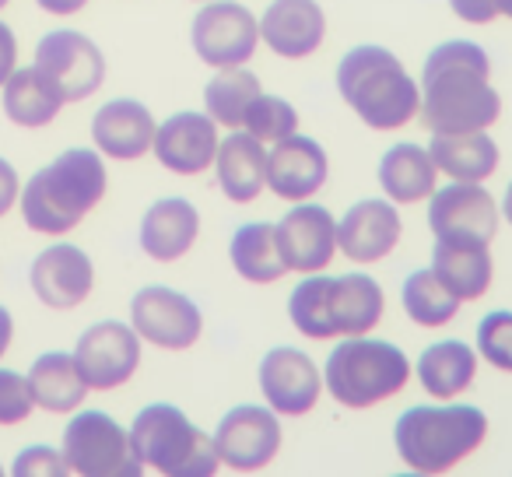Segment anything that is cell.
<instances>
[{
    "mask_svg": "<svg viewBox=\"0 0 512 477\" xmlns=\"http://www.w3.org/2000/svg\"><path fill=\"white\" fill-rule=\"evenodd\" d=\"M418 120L428 134L491 130L502 120V95L491 85V57L470 39H446L421 67Z\"/></svg>",
    "mask_w": 512,
    "mask_h": 477,
    "instance_id": "cell-1",
    "label": "cell"
},
{
    "mask_svg": "<svg viewBox=\"0 0 512 477\" xmlns=\"http://www.w3.org/2000/svg\"><path fill=\"white\" fill-rule=\"evenodd\" d=\"M386 292L372 274L351 271L330 278L327 271L302 274L288 295V320L309 341L362 337L383 323Z\"/></svg>",
    "mask_w": 512,
    "mask_h": 477,
    "instance_id": "cell-2",
    "label": "cell"
},
{
    "mask_svg": "<svg viewBox=\"0 0 512 477\" xmlns=\"http://www.w3.org/2000/svg\"><path fill=\"white\" fill-rule=\"evenodd\" d=\"M109 190L106 162L92 148H71L36 172L18 193L22 218L39 235H67L102 204Z\"/></svg>",
    "mask_w": 512,
    "mask_h": 477,
    "instance_id": "cell-3",
    "label": "cell"
},
{
    "mask_svg": "<svg viewBox=\"0 0 512 477\" xmlns=\"http://www.w3.org/2000/svg\"><path fill=\"white\" fill-rule=\"evenodd\" d=\"M488 414L474 404H414L393 425V446L407 470L439 477L488 442Z\"/></svg>",
    "mask_w": 512,
    "mask_h": 477,
    "instance_id": "cell-4",
    "label": "cell"
},
{
    "mask_svg": "<svg viewBox=\"0 0 512 477\" xmlns=\"http://www.w3.org/2000/svg\"><path fill=\"white\" fill-rule=\"evenodd\" d=\"M337 95L369 130H404L418 120L421 85L386 46H355L337 64Z\"/></svg>",
    "mask_w": 512,
    "mask_h": 477,
    "instance_id": "cell-5",
    "label": "cell"
},
{
    "mask_svg": "<svg viewBox=\"0 0 512 477\" xmlns=\"http://www.w3.org/2000/svg\"><path fill=\"white\" fill-rule=\"evenodd\" d=\"M411 376V358L393 341H379L372 334L337 337V348L323 365V390L344 411H369V407L400 397Z\"/></svg>",
    "mask_w": 512,
    "mask_h": 477,
    "instance_id": "cell-6",
    "label": "cell"
},
{
    "mask_svg": "<svg viewBox=\"0 0 512 477\" xmlns=\"http://www.w3.org/2000/svg\"><path fill=\"white\" fill-rule=\"evenodd\" d=\"M137 460L144 470H155L165 477H214L221 460L214 453V439L197 428L176 404H148L134 414L130 425Z\"/></svg>",
    "mask_w": 512,
    "mask_h": 477,
    "instance_id": "cell-7",
    "label": "cell"
},
{
    "mask_svg": "<svg viewBox=\"0 0 512 477\" xmlns=\"http://www.w3.org/2000/svg\"><path fill=\"white\" fill-rule=\"evenodd\" d=\"M64 453L71 474L81 477H141L130 428H123L106 411H78L64 428Z\"/></svg>",
    "mask_w": 512,
    "mask_h": 477,
    "instance_id": "cell-8",
    "label": "cell"
},
{
    "mask_svg": "<svg viewBox=\"0 0 512 477\" xmlns=\"http://www.w3.org/2000/svg\"><path fill=\"white\" fill-rule=\"evenodd\" d=\"M190 43L200 64L214 71L246 67L260 46V18L239 0H207L193 15Z\"/></svg>",
    "mask_w": 512,
    "mask_h": 477,
    "instance_id": "cell-9",
    "label": "cell"
},
{
    "mask_svg": "<svg viewBox=\"0 0 512 477\" xmlns=\"http://www.w3.org/2000/svg\"><path fill=\"white\" fill-rule=\"evenodd\" d=\"M214 453L235 474H260L281 453V414L267 404H235L214 428Z\"/></svg>",
    "mask_w": 512,
    "mask_h": 477,
    "instance_id": "cell-10",
    "label": "cell"
},
{
    "mask_svg": "<svg viewBox=\"0 0 512 477\" xmlns=\"http://www.w3.org/2000/svg\"><path fill=\"white\" fill-rule=\"evenodd\" d=\"M502 225L495 197L484 190V183H449L435 186L428 197V228L439 243L460 246H491Z\"/></svg>",
    "mask_w": 512,
    "mask_h": 477,
    "instance_id": "cell-11",
    "label": "cell"
},
{
    "mask_svg": "<svg viewBox=\"0 0 512 477\" xmlns=\"http://www.w3.org/2000/svg\"><path fill=\"white\" fill-rule=\"evenodd\" d=\"M130 327L158 351H190L204 337V313L190 295L148 285L130 299Z\"/></svg>",
    "mask_w": 512,
    "mask_h": 477,
    "instance_id": "cell-12",
    "label": "cell"
},
{
    "mask_svg": "<svg viewBox=\"0 0 512 477\" xmlns=\"http://www.w3.org/2000/svg\"><path fill=\"white\" fill-rule=\"evenodd\" d=\"M141 337L130 323L102 320L92 323L74 344V362L85 376L88 390H120L141 369Z\"/></svg>",
    "mask_w": 512,
    "mask_h": 477,
    "instance_id": "cell-13",
    "label": "cell"
},
{
    "mask_svg": "<svg viewBox=\"0 0 512 477\" xmlns=\"http://www.w3.org/2000/svg\"><path fill=\"white\" fill-rule=\"evenodd\" d=\"M36 67L60 88L64 102H85L106 81V57L78 29H57L39 39Z\"/></svg>",
    "mask_w": 512,
    "mask_h": 477,
    "instance_id": "cell-14",
    "label": "cell"
},
{
    "mask_svg": "<svg viewBox=\"0 0 512 477\" xmlns=\"http://www.w3.org/2000/svg\"><path fill=\"white\" fill-rule=\"evenodd\" d=\"M256 383L264 393V404L281 418H306L323 393V372L306 351L299 348H271L260 358Z\"/></svg>",
    "mask_w": 512,
    "mask_h": 477,
    "instance_id": "cell-15",
    "label": "cell"
},
{
    "mask_svg": "<svg viewBox=\"0 0 512 477\" xmlns=\"http://www.w3.org/2000/svg\"><path fill=\"white\" fill-rule=\"evenodd\" d=\"M400 235L404 221L397 204L386 197H365L337 218V253H344L348 264L358 267L383 264L400 246Z\"/></svg>",
    "mask_w": 512,
    "mask_h": 477,
    "instance_id": "cell-16",
    "label": "cell"
},
{
    "mask_svg": "<svg viewBox=\"0 0 512 477\" xmlns=\"http://www.w3.org/2000/svg\"><path fill=\"white\" fill-rule=\"evenodd\" d=\"M278 232L281 257L288 271L295 274H320L337 257V218L330 207L299 200L285 211V218L274 225Z\"/></svg>",
    "mask_w": 512,
    "mask_h": 477,
    "instance_id": "cell-17",
    "label": "cell"
},
{
    "mask_svg": "<svg viewBox=\"0 0 512 477\" xmlns=\"http://www.w3.org/2000/svg\"><path fill=\"white\" fill-rule=\"evenodd\" d=\"M218 123L207 113L197 109H183V113H172L165 123L155 127V144H151V155L158 158L162 169H169L172 176H204L207 169H214V155H218Z\"/></svg>",
    "mask_w": 512,
    "mask_h": 477,
    "instance_id": "cell-18",
    "label": "cell"
},
{
    "mask_svg": "<svg viewBox=\"0 0 512 477\" xmlns=\"http://www.w3.org/2000/svg\"><path fill=\"white\" fill-rule=\"evenodd\" d=\"M330 179V158L320 141L292 134L267 151V190L285 204L313 200Z\"/></svg>",
    "mask_w": 512,
    "mask_h": 477,
    "instance_id": "cell-19",
    "label": "cell"
},
{
    "mask_svg": "<svg viewBox=\"0 0 512 477\" xmlns=\"http://www.w3.org/2000/svg\"><path fill=\"white\" fill-rule=\"evenodd\" d=\"M29 285L50 309H78L95 288V264L81 246L53 243L32 260Z\"/></svg>",
    "mask_w": 512,
    "mask_h": 477,
    "instance_id": "cell-20",
    "label": "cell"
},
{
    "mask_svg": "<svg viewBox=\"0 0 512 477\" xmlns=\"http://www.w3.org/2000/svg\"><path fill=\"white\" fill-rule=\"evenodd\" d=\"M260 43L281 60H309L327 43L320 0H271L260 18Z\"/></svg>",
    "mask_w": 512,
    "mask_h": 477,
    "instance_id": "cell-21",
    "label": "cell"
},
{
    "mask_svg": "<svg viewBox=\"0 0 512 477\" xmlns=\"http://www.w3.org/2000/svg\"><path fill=\"white\" fill-rule=\"evenodd\" d=\"M200 239V211L186 197H162L144 211L141 243L144 257H151L155 264H179L186 253L197 246Z\"/></svg>",
    "mask_w": 512,
    "mask_h": 477,
    "instance_id": "cell-22",
    "label": "cell"
},
{
    "mask_svg": "<svg viewBox=\"0 0 512 477\" xmlns=\"http://www.w3.org/2000/svg\"><path fill=\"white\" fill-rule=\"evenodd\" d=\"M155 127V116L144 102L109 99L92 120V141L99 155L116 158V162H137L155 144Z\"/></svg>",
    "mask_w": 512,
    "mask_h": 477,
    "instance_id": "cell-23",
    "label": "cell"
},
{
    "mask_svg": "<svg viewBox=\"0 0 512 477\" xmlns=\"http://www.w3.org/2000/svg\"><path fill=\"white\" fill-rule=\"evenodd\" d=\"M218 190L232 204H253L267 186V148L249 130H228L214 155Z\"/></svg>",
    "mask_w": 512,
    "mask_h": 477,
    "instance_id": "cell-24",
    "label": "cell"
},
{
    "mask_svg": "<svg viewBox=\"0 0 512 477\" xmlns=\"http://www.w3.org/2000/svg\"><path fill=\"white\" fill-rule=\"evenodd\" d=\"M376 176L386 200H393L397 207L425 204L435 193V186H439V169H435L432 155H428L425 144H414V141L386 148L383 158H379Z\"/></svg>",
    "mask_w": 512,
    "mask_h": 477,
    "instance_id": "cell-25",
    "label": "cell"
},
{
    "mask_svg": "<svg viewBox=\"0 0 512 477\" xmlns=\"http://www.w3.org/2000/svg\"><path fill=\"white\" fill-rule=\"evenodd\" d=\"M477 362H481L477 348L463 344L460 337H449V341L428 344L421 351L418 365H414V376H418L421 390L432 400H460L474 386Z\"/></svg>",
    "mask_w": 512,
    "mask_h": 477,
    "instance_id": "cell-26",
    "label": "cell"
},
{
    "mask_svg": "<svg viewBox=\"0 0 512 477\" xmlns=\"http://www.w3.org/2000/svg\"><path fill=\"white\" fill-rule=\"evenodd\" d=\"M435 169L453 183H484L502 165L495 137L488 130H467V134H432L428 144Z\"/></svg>",
    "mask_w": 512,
    "mask_h": 477,
    "instance_id": "cell-27",
    "label": "cell"
},
{
    "mask_svg": "<svg viewBox=\"0 0 512 477\" xmlns=\"http://www.w3.org/2000/svg\"><path fill=\"white\" fill-rule=\"evenodd\" d=\"M228 264L249 285H278L288 274L271 221H246L235 228L232 243H228Z\"/></svg>",
    "mask_w": 512,
    "mask_h": 477,
    "instance_id": "cell-28",
    "label": "cell"
},
{
    "mask_svg": "<svg viewBox=\"0 0 512 477\" xmlns=\"http://www.w3.org/2000/svg\"><path fill=\"white\" fill-rule=\"evenodd\" d=\"M432 271L439 274V281L460 302H477L488 295L491 281H495L491 246H460V243H439L435 239Z\"/></svg>",
    "mask_w": 512,
    "mask_h": 477,
    "instance_id": "cell-29",
    "label": "cell"
},
{
    "mask_svg": "<svg viewBox=\"0 0 512 477\" xmlns=\"http://www.w3.org/2000/svg\"><path fill=\"white\" fill-rule=\"evenodd\" d=\"M29 386H32V400L36 407L50 414H71L85 404L88 397V383L81 376L78 362L67 351H46L32 362L29 372Z\"/></svg>",
    "mask_w": 512,
    "mask_h": 477,
    "instance_id": "cell-30",
    "label": "cell"
},
{
    "mask_svg": "<svg viewBox=\"0 0 512 477\" xmlns=\"http://www.w3.org/2000/svg\"><path fill=\"white\" fill-rule=\"evenodd\" d=\"M64 106L67 102L60 88L36 64L15 67V74L4 81V113L18 127H46L57 120Z\"/></svg>",
    "mask_w": 512,
    "mask_h": 477,
    "instance_id": "cell-31",
    "label": "cell"
},
{
    "mask_svg": "<svg viewBox=\"0 0 512 477\" xmlns=\"http://www.w3.org/2000/svg\"><path fill=\"white\" fill-rule=\"evenodd\" d=\"M400 306H404L407 320L421 330H439L446 323L456 320L463 302L449 292L439 281V274L432 267H421V271H411L404 278V288H400Z\"/></svg>",
    "mask_w": 512,
    "mask_h": 477,
    "instance_id": "cell-32",
    "label": "cell"
},
{
    "mask_svg": "<svg viewBox=\"0 0 512 477\" xmlns=\"http://www.w3.org/2000/svg\"><path fill=\"white\" fill-rule=\"evenodd\" d=\"M264 92L260 78L249 67H225L214 71V78L204 85V113L211 116L218 127L225 130H242L246 109L256 95Z\"/></svg>",
    "mask_w": 512,
    "mask_h": 477,
    "instance_id": "cell-33",
    "label": "cell"
},
{
    "mask_svg": "<svg viewBox=\"0 0 512 477\" xmlns=\"http://www.w3.org/2000/svg\"><path fill=\"white\" fill-rule=\"evenodd\" d=\"M242 130H249L256 141L278 144V141H285V137L299 134V109H295L288 99H281V95L260 92L253 102H249Z\"/></svg>",
    "mask_w": 512,
    "mask_h": 477,
    "instance_id": "cell-34",
    "label": "cell"
},
{
    "mask_svg": "<svg viewBox=\"0 0 512 477\" xmlns=\"http://www.w3.org/2000/svg\"><path fill=\"white\" fill-rule=\"evenodd\" d=\"M477 355L498 372H512V313L495 309L477 323Z\"/></svg>",
    "mask_w": 512,
    "mask_h": 477,
    "instance_id": "cell-35",
    "label": "cell"
},
{
    "mask_svg": "<svg viewBox=\"0 0 512 477\" xmlns=\"http://www.w3.org/2000/svg\"><path fill=\"white\" fill-rule=\"evenodd\" d=\"M36 411L29 376H18L15 369H0V425H22Z\"/></svg>",
    "mask_w": 512,
    "mask_h": 477,
    "instance_id": "cell-36",
    "label": "cell"
},
{
    "mask_svg": "<svg viewBox=\"0 0 512 477\" xmlns=\"http://www.w3.org/2000/svg\"><path fill=\"white\" fill-rule=\"evenodd\" d=\"M11 474L15 477H64L71 474V467H67L64 453L53 446H29L18 453L15 467H11Z\"/></svg>",
    "mask_w": 512,
    "mask_h": 477,
    "instance_id": "cell-37",
    "label": "cell"
},
{
    "mask_svg": "<svg viewBox=\"0 0 512 477\" xmlns=\"http://www.w3.org/2000/svg\"><path fill=\"white\" fill-rule=\"evenodd\" d=\"M449 11H453L460 22L467 25H491L498 22V4L495 0H449Z\"/></svg>",
    "mask_w": 512,
    "mask_h": 477,
    "instance_id": "cell-38",
    "label": "cell"
},
{
    "mask_svg": "<svg viewBox=\"0 0 512 477\" xmlns=\"http://www.w3.org/2000/svg\"><path fill=\"white\" fill-rule=\"evenodd\" d=\"M18 193H22V186H18L15 165L8 158H0V218L18 204Z\"/></svg>",
    "mask_w": 512,
    "mask_h": 477,
    "instance_id": "cell-39",
    "label": "cell"
},
{
    "mask_svg": "<svg viewBox=\"0 0 512 477\" xmlns=\"http://www.w3.org/2000/svg\"><path fill=\"white\" fill-rule=\"evenodd\" d=\"M15 67H18V39L11 32V25L0 22V88L15 74Z\"/></svg>",
    "mask_w": 512,
    "mask_h": 477,
    "instance_id": "cell-40",
    "label": "cell"
},
{
    "mask_svg": "<svg viewBox=\"0 0 512 477\" xmlns=\"http://www.w3.org/2000/svg\"><path fill=\"white\" fill-rule=\"evenodd\" d=\"M46 15H78L88 8V0H36Z\"/></svg>",
    "mask_w": 512,
    "mask_h": 477,
    "instance_id": "cell-41",
    "label": "cell"
},
{
    "mask_svg": "<svg viewBox=\"0 0 512 477\" xmlns=\"http://www.w3.org/2000/svg\"><path fill=\"white\" fill-rule=\"evenodd\" d=\"M11 337H15V320H11V313L4 306H0V358L8 355L11 348Z\"/></svg>",
    "mask_w": 512,
    "mask_h": 477,
    "instance_id": "cell-42",
    "label": "cell"
},
{
    "mask_svg": "<svg viewBox=\"0 0 512 477\" xmlns=\"http://www.w3.org/2000/svg\"><path fill=\"white\" fill-rule=\"evenodd\" d=\"M498 211H502V218L512 225V183L505 186V193H502V204H498Z\"/></svg>",
    "mask_w": 512,
    "mask_h": 477,
    "instance_id": "cell-43",
    "label": "cell"
},
{
    "mask_svg": "<svg viewBox=\"0 0 512 477\" xmlns=\"http://www.w3.org/2000/svg\"><path fill=\"white\" fill-rule=\"evenodd\" d=\"M498 4V18H512V0H495Z\"/></svg>",
    "mask_w": 512,
    "mask_h": 477,
    "instance_id": "cell-44",
    "label": "cell"
},
{
    "mask_svg": "<svg viewBox=\"0 0 512 477\" xmlns=\"http://www.w3.org/2000/svg\"><path fill=\"white\" fill-rule=\"evenodd\" d=\"M4 8H8V0H0V11H4Z\"/></svg>",
    "mask_w": 512,
    "mask_h": 477,
    "instance_id": "cell-45",
    "label": "cell"
},
{
    "mask_svg": "<svg viewBox=\"0 0 512 477\" xmlns=\"http://www.w3.org/2000/svg\"><path fill=\"white\" fill-rule=\"evenodd\" d=\"M193 4H207V0H193Z\"/></svg>",
    "mask_w": 512,
    "mask_h": 477,
    "instance_id": "cell-46",
    "label": "cell"
}]
</instances>
